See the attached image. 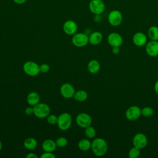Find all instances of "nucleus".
I'll list each match as a JSON object with an SVG mask.
<instances>
[{
    "instance_id": "nucleus-1",
    "label": "nucleus",
    "mask_w": 158,
    "mask_h": 158,
    "mask_svg": "<svg viewBox=\"0 0 158 158\" xmlns=\"http://www.w3.org/2000/svg\"><path fill=\"white\" fill-rule=\"evenodd\" d=\"M91 149L94 155L101 157L105 155L107 151V143L104 139L97 138L92 141Z\"/></svg>"
},
{
    "instance_id": "nucleus-2",
    "label": "nucleus",
    "mask_w": 158,
    "mask_h": 158,
    "mask_svg": "<svg viewBox=\"0 0 158 158\" xmlns=\"http://www.w3.org/2000/svg\"><path fill=\"white\" fill-rule=\"evenodd\" d=\"M72 122V118L71 115L69 113L64 112L58 116L57 125L60 130L65 131L70 127Z\"/></svg>"
},
{
    "instance_id": "nucleus-3",
    "label": "nucleus",
    "mask_w": 158,
    "mask_h": 158,
    "mask_svg": "<svg viewBox=\"0 0 158 158\" xmlns=\"http://www.w3.org/2000/svg\"><path fill=\"white\" fill-rule=\"evenodd\" d=\"M50 107L45 103L39 102L33 106V114L39 118H44L50 114Z\"/></svg>"
},
{
    "instance_id": "nucleus-4",
    "label": "nucleus",
    "mask_w": 158,
    "mask_h": 158,
    "mask_svg": "<svg viewBox=\"0 0 158 158\" xmlns=\"http://www.w3.org/2000/svg\"><path fill=\"white\" fill-rule=\"evenodd\" d=\"M23 70L27 75L30 77H35L40 72V65L37 63L30 60L24 63Z\"/></svg>"
},
{
    "instance_id": "nucleus-5",
    "label": "nucleus",
    "mask_w": 158,
    "mask_h": 158,
    "mask_svg": "<svg viewBox=\"0 0 158 158\" xmlns=\"http://www.w3.org/2000/svg\"><path fill=\"white\" fill-rule=\"evenodd\" d=\"M72 42L74 46L81 48L88 44L89 43V36L86 33H76L72 36Z\"/></svg>"
},
{
    "instance_id": "nucleus-6",
    "label": "nucleus",
    "mask_w": 158,
    "mask_h": 158,
    "mask_svg": "<svg viewBox=\"0 0 158 158\" xmlns=\"http://www.w3.org/2000/svg\"><path fill=\"white\" fill-rule=\"evenodd\" d=\"M89 9L94 15H101L105 10V4L102 0H91L89 2Z\"/></svg>"
},
{
    "instance_id": "nucleus-7",
    "label": "nucleus",
    "mask_w": 158,
    "mask_h": 158,
    "mask_svg": "<svg viewBox=\"0 0 158 158\" xmlns=\"http://www.w3.org/2000/svg\"><path fill=\"white\" fill-rule=\"evenodd\" d=\"M108 22L113 27H117L121 24L123 20V16L118 10H112L108 15Z\"/></svg>"
},
{
    "instance_id": "nucleus-8",
    "label": "nucleus",
    "mask_w": 158,
    "mask_h": 158,
    "mask_svg": "<svg viewBox=\"0 0 158 158\" xmlns=\"http://www.w3.org/2000/svg\"><path fill=\"white\" fill-rule=\"evenodd\" d=\"M76 122L79 127L85 128L91 125L92 118L88 114L82 112L77 116Z\"/></svg>"
},
{
    "instance_id": "nucleus-9",
    "label": "nucleus",
    "mask_w": 158,
    "mask_h": 158,
    "mask_svg": "<svg viewBox=\"0 0 158 158\" xmlns=\"http://www.w3.org/2000/svg\"><path fill=\"white\" fill-rule=\"evenodd\" d=\"M133 144L135 147L139 149L144 148L148 144L146 136L142 133H136L133 138Z\"/></svg>"
},
{
    "instance_id": "nucleus-10",
    "label": "nucleus",
    "mask_w": 158,
    "mask_h": 158,
    "mask_svg": "<svg viewBox=\"0 0 158 158\" xmlns=\"http://www.w3.org/2000/svg\"><path fill=\"white\" fill-rule=\"evenodd\" d=\"M141 115V109L137 106L130 107L125 112L126 118L130 121L136 120Z\"/></svg>"
},
{
    "instance_id": "nucleus-11",
    "label": "nucleus",
    "mask_w": 158,
    "mask_h": 158,
    "mask_svg": "<svg viewBox=\"0 0 158 158\" xmlns=\"http://www.w3.org/2000/svg\"><path fill=\"white\" fill-rule=\"evenodd\" d=\"M60 94L66 99H70L74 96L75 93L74 87L69 83H65L62 85L60 88Z\"/></svg>"
},
{
    "instance_id": "nucleus-12",
    "label": "nucleus",
    "mask_w": 158,
    "mask_h": 158,
    "mask_svg": "<svg viewBox=\"0 0 158 158\" xmlns=\"http://www.w3.org/2000/svg\"><path fill=\"white\" fill-rule=\"evenodd\" d=\"M107 42L112 48L120 47L123 43V38L119 33L117 32H112L108 35Z\"/></svg>"
},
{
    "instance_id": "nucleus-13",
    "label": "nucleus",
    "mask_w": 158,
    "mask_h": 158,
    "mask_svg": "<svg viewBox=\"0 0 158 158\" xmlns=\"http://www.w3.org/2000/svg\"><path fill=\"white\" fill-rule=\"evenodd\" d=\"M78 26L75 22L72 20L65 21L63 24V30L68 35H73L77 33Z\"/></svg>"
},
{
    "instance_id": "nucleus-14",
    "label": "nucleus",
    "mask_w": 158,
    "mask_h": 158,
    "mask_svg": "<svg viewBox=\"0 0 158 158\" xmlns=\"http://www.w3.org/2000/svg\"><path fill=\"white\" fill-rule=\"evenodd\" d=\"M146 52L151 57L158 56V41L151 40L146 44Z\"/></svg>"
},
{
    "instance_id": "nucleus-15",
    "label": "nucleus",
    "mask_w": 158,
    "mask_h": 158,
    "mask_svg": "<svg viewBox=\"0 0 158 158\" xmlns=\"http://www.w3.org/2000/svg\"><path fill=\"white\" fill-rule=\"evenodd\" d=\"M132 41L135 46L141 47L146 44L147 36L143 32H137L133 35Z\"/></svg>"
},
{
    "instance_id": "nucleus-16",
    "label": "nucleus",
    "mask_w": 158,
    "mask_h": 158,
    "mask_svg": "<svg viewBox=\"0 0 158 158\" xmlns=\"http://www.w3.org/2000/svg\"><path fill=\"white\" fill-rule=\"evenodd\" d=\"M57 148L56 142L51 139H45L42 143V148L44 152H53Z\"/></svg>"
},
{
    "instance_id": "nucleus-17",
    "label": "nucleus",
    "mask_w": 158,
    "mask_h": 158,
    "mask_svg": "<svg viewBox=\"0 0 158 158\" xmlns=\"http://www.w3.org/2000/svg\"><path fill=\"white\" fill-rule=\"evenodd\" d=\"M40 96L37 92H30L27 97V101L28 104L31 106H35L40 102Z\"/></svg>"
},
{
    "instance_id": "nucleus-18",
    "label": "nucleus",
    "mask_w": 158,
    "mask_h": 158,
    "mask_svg": "<svg viewBox=\"0 0 158 158\" xmlns=\"http://www.w3.org/2000/svg\"><path fill=\"white\" fill-rule=\"evenodd\" d=\"M102 40V35L99 31H94L89 36V43L92 45H98Z\"/></svg>"
},
{
    "instance_id": "nucleus-19",
    "label": "nucleus",
    "mask_w": 158,
    "mask_h": 158,
    "mask_svg": "<svg viewBox=\"0 0 158 158\" xmlns=\"http://www.w3.org/2000/svg\"><path fill=\"white\" fill-rule=\"evenodd\" d=\"M87 68L89 73L92 74H96L99 71L101 65L99 61L95 59H93L88 62L87 65Z\"/></svg>"
},
{
    "instance_id": "nucleus-20",
    "label": "nucleus",
    "mask_w": 158,
    "mask_h": 158,
    "mask_svg": "<svg viewBox=\"0 0 158 158\" xmlns=\"http://www.w3.org/2000/svg\"><path fill=\"white\" fill-rule=\"evenodd\" d=\"M38 145L37 140L32 137L27 138L23 142V146L25 149L27 150H33L35 149Z\"/></svg>"
},
{
    "instance_id": "nucleus-21",
    "label": "nucleus",
    "mask_w": 158,
    "mask_h": 158,
    "mask_svg": "<svg viewBox=\"0 0 158 158\" xmlns=\"http://www.w3.org/2000/svg\"><path fill=\"white\" fill-rule=\"evenodd\" d=\"M78 148L83 151H86L91 149V143L88 139H81L78 144Z\"/></svg>"
},
{
    "instance_id": "nucleus-22",
    "label": "nucleus",
    "mask_w": 158,
    "mask_h": 158,
    "mask_svg": "<svg viewBox=\"0 0 158 158\" xmlns=\"http://www.w3.org/2000/svg\"><path fill=\"white\" fill-rule=\"evenodd\" d=\"M148 37L153 41H158V27L152 26L148 31Z\"/></svg>"
},
{
    "instance_id": "nucleus-23",
    "label": "nucleus",
    "mask_w": 158,
    "mask_h": 158,
    "mask_svg": "<svg viewBox=\"0 0 158 158\" xmlns=\"http://www.w3.org/2000/svg\"><path fill=\"white\" fill-rule=\"evenodd\" d=\"M74 99L78 102H83L88 98V93L85 90H78L74 94Z\"/></svg>"
},
{
    "instance_id": "nucleus-24",
    "label": "nucleus",
    "mask_w": 158,
    "mask_h": 158,
    "mask_svg": "<svg viewBox=\"0 0 158 158\" xmlns=\"http://www.w3.org/2000/svg\"><path fill=\"white\" fill-rule=\"evenodd\" d=\"M96 131L95 128L91 125L85 128V135L88 138L91 139L94 138L96 136Z\"/></svg>"
},
{
    "instance_id": "nucleus-25",
    "label": "nucleus",
    "mask_w": 158,
    "mask_h": 158,
    "mask_svg": "<svg viewBox=\"0 0 158 158\" xmlns=\"http://www.w3.org/2000/svg\"><path fill=\"white\" fill-rule=\"evenodd\" d=\"M55 142H56L57 147L60 148L65 147L68 143L67 138H65V137H62V136L59 137L58 138H57V139L55 141Z\"/></svg>"
},
{
    "instance_id": "nucleus-26",
    "label": "nucleus",
    "mask_w": 158,
    "mask_h": 158,
    "mask_svg": "<svg viewBox=\"0 0 158 158\" xmlns=\"http://www.w3.org/2000/svg\"><path fill=\"white\" fill-rule=\"evenodd\" d=\"M140 155V149L133 146L128 152V156L130 158H137Z\"/></svg>"
},
{
    "instance_id": "nucleus-27",
    "label": "nucleus",
    "mask_w": 158,
    "mask_h": 158,
    "mask_svg": "<svg viewBox=\"0 0 158 158\" xmlns=\"http://www.w3.org/2000/svg\"><path fill=\"white\" fill-rule=\"evenodd\" d=\"M154 110L151 107H144L141 109V115L146 117H151L153 115Z\"/></svg>"
},
{
    "instance_id": "nucleus-28",
    "label": "nucleus",
    "mask_w": 158,
    "mask_h": 158,
    "mask_svg": "<svg viewBox=\"0 0 158 158\" xmlns=\"http://www.w3.org/2000/svg\"><path fill=\"white\" fill-rule=\"evenodd\" d=\"M57 118L58 117H57L54 114H49L47 117V122L50 125H56L57 123Z\"/></svg>"
},
{
    "instance_id": "nucleus-29",
    "label": "nucleus",
    "mask_w": 158,
    "mask_h": 158,
    "mask_svg": "<svg viewBox=\"0 0 158 158\" xmlns=\"http://www.w3.org/2000/svg\"><path fill=\"white\" fill-rule=\"evenodd\" d=\"M40 72L44 73L49 72L50 69V67L47 64H43L41 65H40Z\"/></svg>"
},
{
    "instance_id": "nucleus-30",
    "label": "nucleus",
    "mask_w": 158,
    "mask_h": 158,
    "mask_svg": "<svg viewBox=\"0 0 158 158\" xmlns=\"http://www.w3.org/2000/svg\"><path fill=\"white\" fill-rule=\"evenodd\" d=\"M55 155L51 152H44L40 156L41 158H55Z\"/></svg>"
},
{
    "instance_id": "nucleus-31",
    "label": "nucleus",
    "mask_w": 158,
    "mask_h": 158,
    "mask_svg": "<svg viewBox=\"0 0 158 158\" xmlns=\"http://www.w3.org/2000/svg\"><path fill=\"white\" fill-rule=\"evenodd\" d=\"M25 113L27 115H31L33 114V107L30 106L29 107H27L25 109Z\"/></svg>"
},
{
    "instance_id": "nucleus-32",
    "label": "nucleus",
    "mask_w": 158,
    "mask_h": 158,
    "mask_svg": "<svg viewBox=\"0 0 158 158\" xmlns=\"http://www.w3.org/2000/svg\"><path fill=\"white\" fill-rule=\"evenodd\" d=\"M112 52L114 54L117 55L120 52V49H119V47H113V49L112 50Z\"/></svg>"
},
{
    "instance_id": "nucleus-33",
    "label": "nucleus",
    "mask_w": 158,
    "mask_h": 158,
    "mask_svg": "<svg viewBox=\"0 0 158 158\" xmlns=\"http://www.w3.org/2000/svg\"><path fill=\"white\" fill-rule=\"evenodd\" d=\"M27 158H38V156L35 153H29L26 156Z\"/></svg>"
},
{
    "instance_id": "nucleus-34",
    "label": "nucleus",
    "mask_w": 158,
    "mask_h": 158,
    "mask_svg": "<svg viewBox=\"0 0 158 158\" xmlns=\"http://www.w3.org/2000/svg\"><path fill=\"white\" fill-rule=\"evenodd\" d=\"M14 2L17 4H24L27 0H13Z\"/></svg>"
},
{
    "instance_id": "nucleus-35",
    "label": "nucleus",
    "mask_w": 158,
    "mask_h": 158,
    "mask_svg": "<svg viewBox=\"0 0 158 158\" xmlns=\"http://www.w3.org/2000/svg\"><path fill=\"white\" fill-rule=\"evenodd\" d=\"M154 91H155L156 93L158 95V80L155 83V85H154Z\"/></svg>"
},
{
    "instance_id": "nucleus-36",
    "label": "nucleus",
    "mask_w": 158,
    "mask_h": 158,
    "mask_svg": "<svg viewBox=\"0 0 158 158\" xmlns=\"http://www.w3.org/2000/svg\"><path fill=\"white\" fill-rule=\"evenodd\" d=\"M2 143H1V140H0V151H1V149H2Z\"/></svg>"
}]
</instances>
